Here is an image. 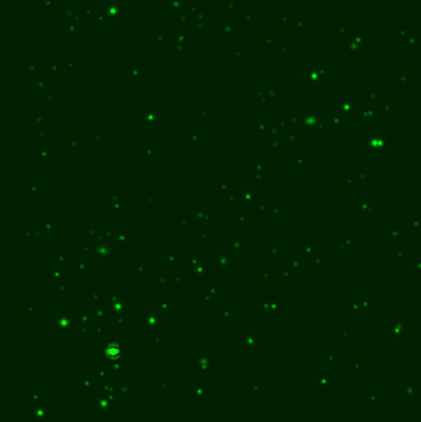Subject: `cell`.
<instances>
[{
	"instance_id": "cell-1",
	"label": "cell",
	"mask_w": 421,
	"mask_h": 422,
	"mask_svg": "<svg viewBox=\"0 0 421 422\" xmlns=\"http://www.w3.org/2000/svg\"><path fill=\"white\" fill-rule=\"evenodd\" d=\"M102 356L108 361H118L123 356V345L119 342H109L102 348Z\"/></svg>"
}]
</instances>
